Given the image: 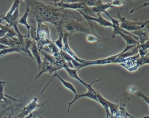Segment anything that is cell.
I'll list each match as a JSON object with an SVG mask.
<instances>
[{"instance_id": "1", "label": "cell", "mask_w": 149, "mask_h": 118, "mask_svg": "<svg viewBox=\"0 0 149 118\" xmlns=\"http://www.w3.org/2000/svg\"><path fill=\"white\" fill-rule=\"evenodd\" d=\"M36 45L38 51H41L44 45H47L52 41L50 37L49 31L48 26L37 20V28L36 30Z\"/></svg>"}, {"instance_id": "2", "label": "cell", "mask_w": 149, "mask_h": 118, "mask_svg": "<svg viewBox=\"0 0 149 118\" xmlns=\"http://www.w3.org/2000/svg\"><path fill=\"white\" fill-rule=\"evenodd\" d=\"M118 16L120 22L119 27L129 32L141 30L146 27V26L148 24V20H147L146 22H137L127 20L125 17L121 16L119 12L118 13Z\"/></svg>"}, {"instance_id": "3", "label": "cell", "mask_w": 149, "mask_h": 118, "mask_svg": "<svg viewBox=\"0 0 149 118\" xmlns=\"http://www.w3.org/2000/svg\"><path fill=\"white\" fill-rule=\"evenodd\" d=\"M69 35L68 33H65L63 35V38H62V44H63V45H62V51H64L65 52H66V53L69 55L75 60L79 62L80 63H84L89 62L90 60H84V59H81L79 58L76 55V54L74 53V52L70 48V47L69 46V44H68Z\"/></svg>"}, {"instance_id": "4", "label": "cell", "mask_w": 149, "mask_h": 118, "mask_svg": "<svg viewBox=\"0 0 149 118\" xmlns=\"http://www.w3.org/2000/svg\"><path fill=\"white\" fill-rule=\"evenodd\" d=\"M64 27L70 33H73L74 31H80L86 33L87 34H91L90 31L87 28L84 27L80 23L76 22L74 20H69L67 22H65Z\"/></svg>"}, {"instance_id": "5", "label": "cell", "mask_w": 149, "mask_h": 118, "mask_svg": "<svg viewBox=\"0 0 149 118\" xmlns=\"http://www.w3.org/2000/svg\"><path fill=\"white\" fill-rule=\"evenodd\" d=\"M100 80H95V81H94L93 82H92L91 83H90V86L88 87V88H87V91L84 94H77L76 95L74 96V98L73 99V100L72 101H71L69 103V107H68V113L69 112V109H70V106L74 102V101H76L77 99H78L79 98H82V97H87L88 98H90L91 99H93L94 101H95L96 102H98L99 103V101L97 99V97L95 94V91L91 87V85L93 83H94V82H96V81H98Z\"/></svg>"}, {"instance_id": "6", "label": "cell", "mask_w": 149, "mask_h": 118, "mask_svg": "<svg viewBox=\"0 0 149 118\" xmlns=\"http://www.w3.org/2000/svg\"><path fill=\"white\" fill-rule=\"evenodd\" d=\"M112 28H113V33H112V38H114L116 35H119L126 42V44L127 45H139V42L138 41H137L133 37L122 32L120 30V28L119 27L112 26Z\"/></svg>"}, {"instance_id": "7", "label": "cell", "mask_w": 149, "mask_h": 118, "mask_svg": "<svg viewBox=\"0 0 149 118\" xmlns=\"http://www.w3.org/2000/svg\"><path fill=\"white\" fill-rule=\"evenodd\" d=\"M83 16V17H84V19H86V20H93L95 22H98L100 24L105 26V27H112V24L111 23V22L108 21L107 20L105 19L101 15L100 13H97L98 17H95L93 16H89L88 15L85 14L84 13H83V12L80 11V10H77Z\"/></svg>"}, {"instance_id": "8", "label": "cell", "mask_w": 149, "mask_h": 118, "mask_svg": "<svg viewBox=\"0 0 149 118\" xmlns=\"http://www.w3.org/2000/svg\"><path fill=\"white\" fill-rule=\"evenodd\" d=\"M61 67L55 66L52 63H51L49 62H48L46 59H45L44 58V60L42 62V65H41V70L39 72V74L38 76H36V78L39 77L42 73H45V72H48L49 73H52L54 71H55L57 70L60 69Z\"/></svg>"}, {"instance_id": "9", "label": "cell", "mask_w": 149, "mask_h": 118, "mask_svg": "<svg viewBox=\"0 0 149 118\" xmlns=\"http://www.w3.org/2000/svg\"><path fill=\"white\" fill-rule=\"evenodd\" d=\"M62 67L65 69V70L67 71V73H68V74H69V76L71 78L76 79L77 80H78L79 81H80L83 85H84L87 88H88V87L90 86V84H87V83H85L84 81H83V80L79 77V76L78 74H77L78 69H77L70 68V67L67 65V64H66V63L65 62H63Z\"/></svg>"}, {"instance_id": "10", "label": "cell", "mask_w": 149, "mask_h": 118, "mask_svg": "<svg viewBox=\"0 0 149 118\" xmlns=\"http://www.w3.org/2000/svg\"><path fill=\"white\" fill-rule=\"evenodd\" d=\"M29 51L31 52L33 55V58H34V59L37 61L38 66V69H39V72L41 70V65H42V61L41 59V57L39 53V51L37 47L36 42L35 41H30L29 45Z\"/></svg>"}, {"instance_id": "11", "label": "cell", "mask_w": 149, "mask_h": 118, "mask_svg": "<svg viewBox=\"0 0 149 118\" xmlns=\"http://www.w3.org/2000/svg\"><path fill=\"white\" fill-rule=\"evenodd\" d=\"M37 101H38V98L34 97L31 100V101H30L29 102V103L23 109V111L22 113L23 116H25L27 115L30 112H33L34 110H35L36 109H37V108H38L39 106H40L41 105H42L43 104V103L38 104L37 103Z\"/></svg>"}, {"instance_id": "12", "label": "cell", "mask_w": 149, "mask_h": 118, "mask_svg": "<svg viewBox=\"0 0 149 118\" xmlns=\"http://www.w3.org/2000/svg\"><path fill=\"white\" fill-rule=\"evenodd\" d=\"M57 77L59 79V80L62 82V84L67 88V89H68V90H70L71 91H72L74 94H75V95H76L77 94V92H76V89H75V88H74V87L73 86V85L71 83H70V82H69V81H65V80H64L63 78H62L59 76H58V74L56 73H55L54 74V75L53 76V77L51 78V80H49V81L48 83V84L45 86V87L44 88V89H43V90L41 92V93H40V95L39 96H40L41 95V94L43 92V91L45 90V88H46V87L47 86H48V85L49 84V83H50V81H51V80L54 77Z\"/></svg>"}, {"instance_id": "13", "label": "cell", "mask_w": 149, "mask_h": 118, "mask_svg": "<svg viewBox=\"0 0 149 118\" xmlns=\"http://www.w3.org/2000/svg\"><path fill=\"white\" fill-rule=\"evenodd\" d=\"M29 6H26V10L24 12V13L23 14V15L19 19V20H18V22H17V23H19V24H23L24 25L27 29V32H28V34H27V38H29V34H30V30L32 28H33V26L29 25L27 23V16L29 15Z\"/></svg>"}, {"instance_id": "14", "label": "cell", "mask_w": 149, "mask_h": 118, "mask_svg": "<svg viewBox=\"0 0 149 118\" xmlns=\"http://www.w3.org/2000/svg\"><path fill=\"white\" fill-rule=\"evenodd\" d=\"M47 47H48V49H45V51H49L54 57L56 58L57 59L62 60H63V58L61 56V53H60V50L59 49V48L55 45V44L52 42L51 43H50L49 44L47 45Z\"/></svg>"}, {"instance_id": "15", "label": "cell", "mask_w": 149, "mask_h": 118, "mask_svg": "<svg viewBox=\"0 0 149 118\" xmlns=\"http://www.w3.org/2000/svg\"><path fill=\"white\" fill-rule=\"evenodd\" d=\"M20 2V1H15L13 2V3L12 6L10 8V9L7 12V13L5 16H1V17H2V19L1 20H5L8 23H9L10 19H11V17H12V15H13V13L15 12V10H16V9L19 6V3Z\"/></svg>"}, {"instance_id": "16", "label": "cell", "mask_w": 149, "mask_h": 118, "mask_svg": "<svg viewBox=\"0 0 149 118\" xmlns=\"http://www.w3.org/2000/svg\"><path fill=\"white\" fill-rule=\"evenodd\" d=\"M113 6H112L111 2H104L103 3L98 5L97 6L93 7L92 8V11L94 13H100L101 12H104L106 11V9L109 8H112Z\"/></svg>"}, {"instance_id": "17", "label": "cell", "mask_w": 149, "mask_h": 118, "mask_svg": "<svg viewBox=\"0 0 149 118\" xmlns=\"http://www.w3.org/2000/svg\"><path fill=\"white\" fill-rule=\"evenodd\" d=\"M5 85V81H0V102L2 103L3 101H9V99H8L5 96H7L8 98H10L8 95H4L3 94V88Z\"/></svg>"}, {"instance_id": "18", "label": "cell", "mask_w": 149, "mask_h": 118, "mask_svg": "<svg viewBox=\"0 0 149 118\" xmlns=\"http://www.w3.org/2000/svg\"><path fill=\"white\" fill-rule=\"evenodd\" d=\"M63 33H62V30L61 28H59V38L58 40H56V41H52L55 45L59 48V49L60 51L62 50V38H63Z\"/></svg>"}, {"instance_id": "19", "label": "cell", "mask_w": 149, "mask_h": 118, "mask_svg": "<svg viewBox=\"0 0 149 118\" xmlns=\"http://www.w3.org/2000/svg\"><path fill=\"white\" fill-rule=\"evenodd\" d=\"M134 94H135L137 96H139V97L142 98L143 99H144V100L146 102V103L148 105V97L147 96L145 95L143 92H141V91H137Z\"/></svg>"}, {"instance_id": "20", "label": "cell", "mask_w": 149, "mask_h": 118, "mask_svg": "<svg viewBox=\"0 0 149 118\" xmlns=\"http://www.w3.org/2000/svg\"><path fill=\"white\" fill-rule=\"evenodd\" d=\"M86 38H87V40L90 42H94L98 40V38L95 36H94L93 34H88Z\"/></svg>"}, {"instance_id": "21", "label": "cell", "mask_w": 149, "mask_h": 118, "mask_svg": "<svg viewBox=\"0 0 149 118\" xmlns=\"http://www.w3.org/2000/svg\"><path fill=\"white\" fill-rule=\"evenodd\" d=\"M124 1H113L111 2L112 6H119L125 3Z\"/></svg>"}, {"instance_id": "22", "label": "cell", "mask_w": 149, "mask_h": 118, "mask_svg": "<svg viewBox=\"0 0 149 118\" xmlns=\"http://www.w3.org/2000/svg\"><path fill=\"white\" fill-rule=\"evenodd\" d=\"M127 91L129 92L134 94L136 92H137L138 91V89H137V87H136L134 85H130L127 88Z\"/></svg>"}, {"instance_id": "23", "label": "cell", "mask_w": 149, "mask_h": 118, "mask_svg": "<svg viewBox=\"0 0 149 118\" xmlns=\"http://www.w3.org/2000/svg\"><path fill=\"white\" fill-rule=\"evenodd\" d=\"M148 4H149V2H146V3H144L141 6H139V7H137V8H135V9H132L131 11H130V13H132L133 12H134V10H137V9H139V8H142V7H143V6H147V5H148Z\"/></svg>"}, {"instance_id": "24", "label": "cell", "mask_w": 149, "mask_h": 118, "mask_svg": "<svg viewBox=\"0 0 149 118\" xmlns=\"http://www.w3.org/2000/svg\"><path fill=\"white\" fill-rule=\"evenodd\" d=\"M5 112H6L5 110H3V111L0 112V118H1V117H2V116L4 115V113H5Z\"/></svg>"}, {"instance_id": "25", "label": "cell", "mask_w": 149, "mask_h": 118, "mask_svg": "<svg viewBox=\"0 0 149 118\" xmlns=\"http://www.w3.org/2000/svg\"><path fill=\"white\" fill-rule=\"evenodd\" d=\"M105 110L107 112V117L106 118H109V117H108V112H109V110H107V109H105Z\"/></svg>"}]
</instances>
